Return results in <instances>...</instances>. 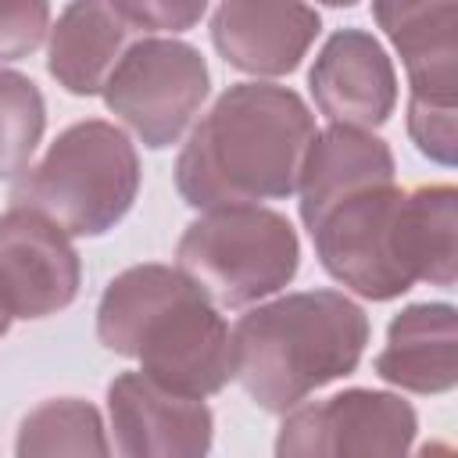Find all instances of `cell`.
<instances>
[{
	"label": "cell",
	"instance_id": "6da1fadb",
	"mask_svg": "<svg viewBox=\"0 0 458 458\" xmlns=\"http://www.w3.org/2000/svg\"><path fill=\"white\" fill-rule=\"evenodd\" d=\"M315 140L308 104L272 82L229 86L175 161V186L190 208H254L290 197Z\"/></svg>",
	"mask_w": 458,
	"mask_h": 458
},
{
	"label": "cell",
	"instance_id": "7a4b0ae2",
	"mask_svg": "<svg viewBox=\"0 0 458 458\" xmlns=\"http://www.w3.org/2000/svg\"><path fill=\"white\" fill-rule=\"evenodd\" d=\"M97 336L107 351L136 358L150 383L179 397L200 401L233 379L222 315L172 265L118 272L97 304Z\"/></svg>",
	"mask_w": 458,
	"mask_h": 458
},
{
	"label": "cell",
	"instance_id": "3957f363",
	"mask_svg": "<svg viewBox=\"0 0 458 458\" xmlns=\"http://www.w3.org/2000/svg\"><path fill=\"white\" fill-rule=\"evenodd\" d=\"M369 344L365 311L336 290L286 293L247 311L233 336V376L265 411L297 408L318 386L358 369Z\"/></svg>",
	"mask_w": 458,
	"mask_h": 458
},
{
	"label": "cell",
	"instance_id": "277c9868",
	"mask_svg": "<svg viewBox=\"0 0 458 458\" xmlns=\"http://www.w3.org/2000/svg\"><path fill=\"white\" fill-rule=\"evenodd\" d=\"M140 193V157L129 136L100 118L68 125L11 186V204L43 215L68 236L114 229Z\"/></svg>",
	"mask_w": 458,
	"mask_h": 458
},
{
	"label": "cell",
	"instance_id": "5b68a950",
	"mask_svg": "<svg viewBox=\"0 0 458 458\" xmlns=\"http://www.w3.org/2000/svg\"><path fill=\"white\" fill-rule=\"evenodd\" d=\"M179 272L222 308L254 304L283 290L301 261L293 225L268 208H218L186 225Z\"/></svg>",
	"mask_w": 458,
	"mask_h": 458
},
{
	"label": "cell",
	"instance_id": "8992f818",
	"mask_svg": "<svg viewBox=\"0 0 458 458\" xmlns=\"http://www.w3.org/2000/svg\"><path fill=\"white\" fill-rule=\"evenodd\" d=\"M104 104L147 147H172L208 97V64L182 39H136L104 82Z\"/></svg>",
	"mask_w": 458,
	"mask_h": 458
},
{
	"label": "cell",
	"instance_id": "52a82bcc",
	"mask_svg": "<svg viewBox=\"0 0 458 458\" xmlns=\"http://www.w3.org/2000/svg\"><path fill=\"white\" fill-rule=\"evenodd\" d=\"M401 193L394 182L361 190L308 225L322 268L365 301H394L415 286L401 258Z\"/></svg>",
	"mask_w": 458,
	"mask_h": 458
},
{
	"label": "cell",
	"instance_id": "ba28073f",
	"mask_svg": "<svg viewBox=\"0 0 458 458\" xmlns=\"http://www.w3.org/2000/svg\"><path fill=\"white\" fill-rule=\"evenodd\" d=\"M415 408L383 390H344L293 408L276 437V458H408Z\"/></svg>",
	"mask_w": 458,
	"mask_h": 458
},
{
	"label": "cell",
	"instance_id": "9c48e42d",
	"mask_svg": "<svg viewBox=\"0 0 458 458\" xmlns=\"http://www.w3.org/2000/svg\"><path fill=\"white\" fill-rule=\"evenodd\" d=\"M82 265L68 233L36 211L0 215V308L11 318H47L79 293Z\"/></svg>",
	"mask_w": 458,
	"mask_h": 458
},
{
	"label": "cell",
	"instance_id": "30bf717a",
	"mask_svg": "<svg viewBox=\"0 0 458 458\" xmlns=\"http://www.w3.org/2000/svg\"><path fill=\"white\" fill-rule=\"evenodd\" d=\"M107 411L122 458H208L211 451V408L161 390L143 372L111 379Z\"/></svg>",
	"mask_w": 458,
	"mask_h": 458
},
{
	"label": "cell",
	"instance_id": "8fae6325",
	"mask_svg": "<svg viewBox=\"0 0 458 458\" xmlns=\"http://www.w3.org/2000/svg\"><path fill=\"white\" fill-rule=\"evenodd\" d=\"M315 107L347 129H376L390 118L397 104V75L379 47V39L365 29H340L318 50L308 75Z\"/></svg>",
	"mask_w": 458,
	"mask_h": 458
},
{
	"label": "cell",
	"instance_id": "7c38bea8",
	"mask_svg": "<svg viewBox=\"0 0 458 458\" xmlns=\"http://www.w3.org/2000/svg\"><path fill=\"white\" fill-rule=\"evenodd\" d=\"M318 11L308 4H222L211 14L215 50L247 75H286L318 36Z\"/></svg>",
	"mask_w": 458,
	"mask_h": 458
},
{
	"label": "cell",
	"instance_id": "4fadbf2b",
	"mask_svg": "<svg viewBox=\"0 0 458 458\" xmlns=\"http://www.w3.org/2000/svg\"><path fill=\"white\" fill-rule=\"evenodd\" d=\"M390 182H394V154L379 136L347 125H329L326 132H315L301 165V182H297L301 218L304 225H311L322 211H329L344 197Z\"/></svg>",
	"mask_w": 458,
	"mask_h": 458
},
{
	"label": "cell",
	"instance_id": "5bb4252c",
	"mask_svg": "<svg viewBox=\"0 0 458 458\" xmlns=\"http://www.w3.org/2000/svg\"><path fill=\"white\" fill-rule=\"evenodd\" d=\"M376 21L397 47L411 97L454 104L458 89V4H376Z\"/></svg>",
	"mask_w": 458,
	"mask_h": 458
},
{
	"label": "cell",
	"instance_id": "9a60e30c",
	"mask_svg": "<svg viewBox=\"0 0 458 458\" xmlns=\"http://www.w3.org/2000/svg\"><path fill=\"white\" fill-rule=\"evenodd\" d=\"M458 329L451 304H408L386 329L376 376L411 394H447L458 383Z\"/></svg>",
	"mask_w": 458,
	"mask_h": 458
},
{
	"label": "cell",
	"instance_id": "2e32d148",
	"mask_svg": "<svg viewBox=\"0 0 458 458\" xmlns=\"http://www.w3.org/2000/svg\"><path fill=\"white\" fill-rule=\"evenodd\" d=\"M136 29L118 11V4L82 0L68 4L50 32L47 68L75 97H93L104 89L111 68L129 50Z\"/></svg>",
	"mask_w": 458,
	"mask_h": 458
},
{
	"label": "cell",
	"instance_id": "e0dca14e",
	"mask_svg": "<svg viewBox=\"0 0 458 458\" xmlns=\"http://www.w3.org/2000/svg\"><path fill=\"white\" fill-rule=\"evenodd\" d=\"M401 258L411 283L454 286L458 276V190L415 186L401 193Z\"/></svg>",
	"mask_w": 458,
	"mask_h": 458
},
{
	"label": "cell",
	"instance_id": "ac0fdd59",
	"mask_svg": "<svg viewBox=\"0 0 458 458\" xmlns=\"http://www.w3.org/2000/svg\"><path fill=\"white\" fill-rule=\"evenodd\" d=\"M14 458H111L100 411L79 397L39 401L18 426Z\"/></svg>",
	"mask_w": 458,
	"mask_h": 458
},
{
	"label": "cell",
	"instance_id": "d6986e66",
	"mask_svg": "<svg viewBox=\"0 0 458 458\" xmlns=\"http://www.w3.org/2000/svg\"><path fill=\"white\" fill-rule=\"evenodd\" d=\"M43 129L47 104L39 86L21 72L0 68V179H11L29 165Z\"/></svg>",
	"mask_w": 458,
	"mask_h": 458
},
{
	"label": "cell",
	"instance_id": "ffe728a7",
	"mask_svg": "<svg viewBox=\"0 0 458 458\" xmlns=\"http://www.w3.org/2000/svg\"><path fill=\"white\" fill-rule=\"evenodd\" d=\"M408 136L415 147L437 161V165H454V147H458V125H454V104H433L408 97Z\"/></svg>",
	"mask_w": 458,
	"mask_h": 458
},
{
	"label": "cell",
	"instance_id": "44dd1931",
	"mask_svg": "<svg viewBox=\"0 0 458 458\" xmlns=\"http://www.w3.org/2000/svg\"><path fill=\"white\" fill-rule=\"evenodd\" d=\"M50 25V7L43 0H7L0 4V61H18L32 54Z\"/></svg>",
	"mask_w": 458,
	"mask_h": 458
},
{
	"label": "cell",
	"instance_id": "7402d4cb",
	"mask_svg": "<svg viewBox=\"0 0 458 458\" xmlns=\"http://www.w3.org/2000/svg\"><path fill=\"white\" fill-rule=\"evenodd\" d=\"M129 25L140 32H182L204 18V4H168V0H114Z\"/></svg>",
	"mask_w": 458,
	"mask_h": 458
},
{
	"label": "cell",
	"instance_id": "603a6c76",
	"mask_svg": "<svg viewBox=\"0 0 458 458\" xmlns=\"http://www.w3.org/2000/svg\"><path fill=\"white\" fill-rule=\"evenodd\" d=\"M415 458H454V451H451V444H444V440H429V444L419 447Z\"/></svg>",
	"mask_w": 458,
	"mask_h": 458
},
{
	"label": "cell",
	"instance_id": "cb8c5ba5",
	"mask_svg": "<svg viewBox=\"0 0 458 458\" xmlns=\"http://www.w3.org/2000/svg\"><path fill=\"white\" fill-rule=\"evenodd\" d=\"M7 326H11V315H7V311H4V308H0V336H4V333H7Z\"/></svg>",
	"mask_w": 458,
	"mask_h": 458
}]
</instances>
